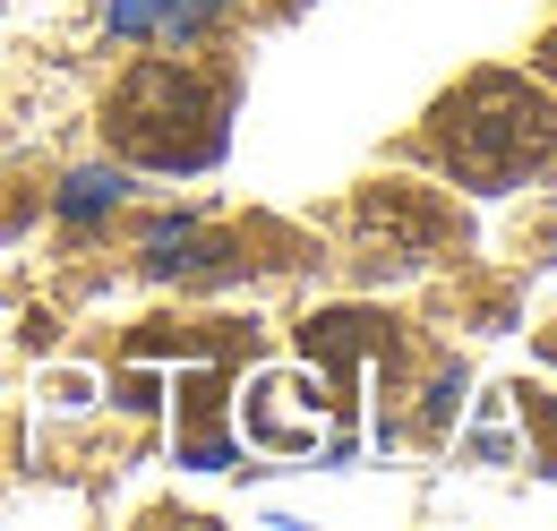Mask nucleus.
Instances as JSON below:
<instances>
[{
	"instance_id": "obj_3",
	"label": "nucleus",
	"mask_w": 557,
	"mask_h": 531,
	"mask_svg": "<svg viewBox=\"0 0 557 531\" xmlns=\"http://www.w3.org/2000/svg\"><path fill=\"white\" fill-rule=\"evenodd\" d=\"M232 0H112V35L121 44H198L214 35Z\"/></svg>"
},
{
	"instance_id": "obj_1",
	"label": "nucleus",
	"mask_w": 557,
	"mask_h": 531,
	"mask_svg": "<svg viewBox=\"0 0 557 531\" xmlns=\"http://www.w3.org/2000/svg\"><path fill=\"white\" fill-rule=\"evenodd\" d=\"M232 69H198V61H138L112 86L103 137L146 163V172H207L214 155L232 146Z\"/></svg>"
},
{
	"instance_id": "obj_2",
	"label": "nucleus",
	"mask_w": 557,
	"mask_h": 531,
	"mask_svg": "<svg viewBox=\"0 0 557 531\" xmlns=\"http://www.w3.org/2000/svg\"><path fill=\"white\" fill-rule=\"evenodd\" d=\"M549 146H557V103L515 77H472L437 112V163L472 189H515L523 172L549 163Z\"/></svg>"
},
{
	"instance_id": "obj_4",
	"label": "nucleus",
	"mask_w": 557,
	"mask_h": 531,
	"mask_svg": "<svg viewBox=\"0 0 557 531\" xmlns=\"http://www.w3.org/2000/svg\"><path fill=\"white\" fill-rule=\"evenodd\" d=\"M121 198V172H77L70 189H61V214H95V206Z\"/></svg>"
}]
</instances>
